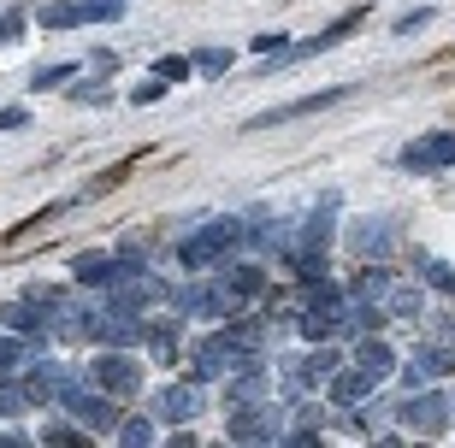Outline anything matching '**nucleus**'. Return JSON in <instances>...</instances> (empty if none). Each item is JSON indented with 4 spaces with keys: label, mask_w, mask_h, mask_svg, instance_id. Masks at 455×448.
<instances>
[{
    "label": "nucleus",
    "mask_w": 455,
    "mask_h": 448,
    "mask_svg": "<svg viewBox=\"0 0 455 448\" xmlns=\"http://www.w3.org/2000/svg\"><path fill=\"white\" fill-rule=\"evenodd\" d=\"M243 248V218H196L184 231V242H178V266L184 271H213L225 260V254Z\"/></svg>",
    "instance_id": "obj_1"
},
{
    "label": "nucleus",
    "mask_w": 455,
    "mask_h": 448,
    "mask_svg": "<svg viewBox=\"0 0 455 448\" xmlns=\"http://www.w3.org/2000/svg\"><path fill=\"white\" fill-rule=\"evenodd\" d=\"M60 413H71L84 431L95 436H113L118 431V419H124V407H118L113 389H101V383H89L84 372H71V383L60 389Z\"/></svg>",
    "instance_id": "obj_2"
},
{
    "label": "nucleus",
    "mask_w": 455,
    "mask_h": 448,
    "mask_svg": "<svg viewBox=\"0 0 455 448\" xmlns=\"http://www.w3.org/2000/svg\"><path fill=\"white\" fill-rule=\"evenodd\" d=\"M84 342L95 349H142V313L124 307V301L101 295L84 307Z\"/></svg>",
    "instance_id": "obj_3"
},
{
    "label": "nucleus",
    "mask_w": 455,
    "mask_h": 448,
    "mask_svg": "<svg viewBox=\"0 0 455 448\" xmlns=\"http://www.w3.org/2000/svg\"><path fill=\"white\" fill-rule=\"evenodd\" d=\"M166 313H178L189 325V318H207V325H220V318H236L243 307H236L231 295H225V283H202V271H189L184 283H172V307Z\"/></svg>",
    "instance_id": "obj_4"
},
{
    "label": "nucleus",
    "mask_w": 455,
    "mask_h": 448,
    "mask_svg": "<svg viewBox=\"0 0 455 448\" xmlns=\"http://www.w3.org/2000/svg\"><path fill=\"white\" fill-rule=\"evenodd\" d=\"M89 383H101V389H113L118 401L142 396V378H148V360H142V349H95V360L84 365Z\"/></svg>",
    "instance_id": "obj_5"
},
{
    "label": "nucleus",
    "mask_w": 455,
    "mask_h": 448,
    "mask_svg": "<svg viewBox=\"0 0 455 448\" xmlns=\"http://www.w3.org/2000/svg\"><path fill=\"white\" fill-rule=\"evenodd\" d=\"M390 413H396V425L414 431V436H443V431H450V419H455V407H450V389L420 383V389H408Z\"/></svg>",
    "instance_id": "obj_6"
},
{
    "label": "nucleus",
    "mask_w": 455,
    "mask_h": 448,
    "mask_svg": "<svg viewBox=\"0 0 455 448\" xmlns=\"http://www.w3.org/2000/svg\"><path fill=\"white\" fill-rule=\"evenodd\" d=\"M148 413L160 419V425H196V419L207 413V383H196V378L160 383V389L148 396Z\"/></svg>",
    "instance_id": "obj_7"
},
{
    "label": "nucleus",
    "mask_w": 455,
    "mask_h": 448,
    "mask_svg": "<svg viewBox=\"0 0 455 448\" xmlns=\"http://www.w3.org/2000/svg\"><path fill=\"white\" fill-rule=\"evenodd\" d=\"M213 278L225 283V295H231L236 307H254V301H260V295L272 289L267 260H254V254H243V248H236V254H225L220 266H213Z\"/></svg>",
    "instance_id": "obj_8"
},
{
    "label": "nucleus",
    "mask_w": 455,
    "mask_h": 448,
    "mask_svg": "<svg viewBox=\"0 0 455 448\" xmlns=\"http://www.w3.org/2000/svg\"><path fill=\"white\" fill-rule=\"evenodd\" d=\"M396 378H403V389H420V383H443V378H455V349L420 331V349H414L403 365H396Z\"/></svg>",
    "instance_id": "obj_9"
},
{
    "label": "nucleus",
    "mask_w": 455,
    "mask_h": 448,
    "mask_svg": "<svg viewBox=\"0 0 455 448\" xmlns=\"http://www.w3.org/2000/svg\"><path fill=\"white\" fill-rule=\"evenodd\" d=\"M18 383H24V396H30V413H36V407H60V389L71 383V365L53 360L48 349H36L30 365L18 372Z\"/></svg>",
    "instance_id": "obj_10"
},
{
    "label": "nucleus",
    "mask_w": 455,
    "mask_h": 448,
    "mask_svg": "<svg viewBox=\"0 0 455 448\" xmlns=\"http://www.w3.org/2000/svg\"><path fill=\"white\" fill-rule=\"evenodd\" d=\"M355 95V83H338V89H314V95L302 100H284V106H267V113H254L243 130H272V124H296V118H314V113H331V106H343V100Z\"/></svg>",
    "instance_id": "obj_11"
},
{
    "label": "nucleus",
    "mask_w": 455,
    "mask_h": 448,
    "mask_svg": "<svg viewBox=\"0 0 455 448\" xmlns=\"http://www.w3.org/2000/svg\"><path fill=\"white\" fill-rule=\"evenodd\" d=\"M396 171H408V177H426V171H455V130L414 136V142L396 153Z\"/></svg>",
    "instance_id": "obj_12"
},
{
    "label": "nucleus",
    "mask_w": 455,
    "mask_h": 448,
    "mask_svg": "<svg viewBox=\"0 0 455 448\" xmlns=\"http://www.w3.org/2000/svg\"><path fill=\"white\" fill-rule=\"evenodd\" d=\"M403 248V236H396V224L390 218H355L349 224V254L361 260V266H379V260H390V254Z\"/></svg>",
    "instance_id": "obj_13"
},
{
    "label": "nucleus",
    "mask_w": 455,
    "mask_h": 448,
    "mask_svg": "<svg viewBox=\"0 0 455 448\" xmlns=\"http://www.w3.org/2000/svg\"><path fill=\"white\" fill-rule=\"evenodd\" d=\"M338 207H343V195H338V189H325V195L314 200V213L296 218V248H302V254H331V236H338Z\"/></svg>",
    "instance_id": "obj_14"
},
{
    "label": "nucleus",
    "mask_w": 455,
    "mask_h": 448,
    "mask_svg": "<svg viewBox=\"0 0 455 448\" xmlns=\"http://www.w3.org/2000/svg\"><path fill=\"white\" fill-rule=\"evenodd\" d=\"M107 295L124 301V307H136V313H166L172 307V283L154 278V271H131V278H118Z\"/></svg>",
    "instance_id": "obj_15"
},
{
    "label": "nucleus",
    "mask_w": 455,
    "mask_h": 448,
    "mask_svg": "<svg viewBox=\"0 0 455 448\" xmlns=\"http://www.w3.org/2000/svg\"><path fill=\"white\" fill-rule=\"evenodd\" d=\"M142 354H148V365H184V318H142Z\"/></svg>",
    "instance_id": "obj_16"
},
{
    "label": "nucleus",
    "mask_w": 455,
    "mask_h": 448,
    "mask_svg": "<svg viewBox=\"0 0 455 448\" xmlns=\"http://www.w3.org/2000/svg\"><path fill=\"white\" fill-rule=\"evenodd\" d=\"M349 365H361L372 383H390V378H396V365H403V354L390 349L385 331H367V336H355V342H349Z\"/></svg>",
    "instance_id": "obj_17"
},
{
    "label": "nucleus",
    "mask_w": 455,
    "mask_h": 448,
    "mask_svg": "<svg viewBox=\"0 0 455 448\" xmlns=\"http://www.w3.org/2000/svg\"><path fill=\"white\" fill-rule=\"evenodd\" d=\"M361 24H367V6H349V12H343V18H331V24H325L320 35H307V42H290V66H302V59H320L325 48L349 42V35L361 30Z\"/></svg>",
    "instance_id": "obj_18"
},
{
    "label": "nucleus",
    "mask_w": 455,
    "mask_h": 448,
    "mask_svg": "<svg viewBox=\"0 0 455 448\" xmlns=\"http://www.w3.org/2000/svg\"><path fill=\"white\" fill-rule=\"evenodd\" d=\"M267 396H272V372L267 365H236V372H225V413H236V407H260Z\"/></svg>",
    "instance_id": "obj_19"
},
{
    "label": "nucleus",
    "mask_w": 455,
    "mask_h": 448,
    "mask_svg": "<svg viewBox=\"0 0 455 448\" xmlns=\"http://www.w3.org/2000/svg\"><path fill=\"white\" fill-rule=\"evenodd\" d=\"M320 389H325V401H331V413H338V407H355V401H367V396H379V383H372L361 365H349V360H343Z\"/></svg>",
    "instance_id": "obj_20"
},
{
    "label": "nucleus",
    "mask_w": 455,
    "mask_h": 448,
    "mask_svg": "<svg viewBox=\"0 0 455 448\" xmlns=\"http://www.w3.org/2000/svg\"><path fill=\"white\" fill-rule=\"evenodd\" d=\"M118 278H124V271H118V260H113V254H101V248H84L77 260H71V283H77V289H95V295H107Z\"/></svg>",
    "instance_id": "obj_21"
},
{
    "label": "nucleus",
    "mask_w": 455,
    "mask_h": 448,
    "mask_svg": "<svg viewBox=\"0 0 455 448\" xmlns=\"http://www.w3.org/2000/svg\"><path fill=\"white\" fill-rule=\"evenodd\" d=\"M0 331H18V336H30V342H48V307H36L30 295L0 301Z\"/></svg>",
    "instance_id": "obj_22"
},
{
    "label": "nucleus",
    "mask_w": 455,
    "mask_h": 448,
    "mask_svg": "<svg viewBox=\"0 0 455 448\" xmlns=\"http://www.w3.org/2000/svg\"><path fill=\"white\" fill-rule=\"evenodd\" d=\"M77 200H84V195H60V200H48V207H36V213L24 218V224H18L12 236H0V248H24V242H30V236L53 231V224H60V218H66L71 207H77Z\"/></svg>",
    "instance_id": "obj_23"
},
{
    "label": "nucleus",
    "mask_w": 455,
    "mask_h": 448,
    "mask_svg": "<svg viewBox=\"0 0 455 448\" xmlns=\"http://www.w3.org/2000/svg\"><path fill=\"white\" fill-rule=\"evenodd\" d=\"M385 313L390 318H403V325H420L432 307H426V283L414 278V283H390V295H385Z\"/></svg>",
    "instance_id": "obj_24"
},
{
    "label": "nucleus",
    "mask_w": 455,
    "mask_h": 448,
    "mask_svg": "<svg viewBox=\"0 0 455 448\" xmlns=\"http://www.w3.org/2000/svg\"><path fill=\"white\" fill-rule=\"evenodd\" d=\"M189 378L196 383H207V389H213V383H225V372H231V360H225L220 349H213V342H207V336H196V342H189Z\"/></svg>",
    "instance_id": "obj_25"
},
{
    "label": "nucleus",
    "mask_w": 455,
    "mask_h": 448,
    "mask_svg": "<svg viewBox=\"0 0 455 448\" xmlns=\"http://www.w3.org/2000/svg\"><path fill=\"white\" fill-rule=\"evenodd\" d=\"M343 360H349V349H343V342H307V349H302V372H307V383H314V389H320V383L331 378Z\"/></svg>",
    "instance_id": "obj_26"
},
{
    "label": "nucleus",
    "mask_w": 455,
    "mask_h": 448,
    "mask_svg": "<svg viewBox=\"0 0 455 448\" xmlns=\"http://www.w3.org/2000/svg\"><path fill=\"white\" fill-rule=\"evenodd\" d=\"M390 283H396V278H390V271H385V260H379V266H361L349 283H343V289H349V301H372V307H385Z\"/></svg>",
    "instance_id": "obj_27"
},
{
    "label": "nucleus",
    "mask_w": 455,
    "mask_h": 448,
    "mask_svg": "<svg viewBox=\"0 0 455 448\" xmlns=\"http://www.w3.org/2000/svg\"><path fill=\"white\" fill-rule=\"evenodd\" d=\"M36 24H42L48 35L84 30V0H48V6H36Z\"/></svg>",
    "instance_id": "obj_28"
},
{
    "label": "nucleus",
    "mask_w": 455,
    "mask_h": 448,
    "mask_svg": "<svg viewBox=\"0 0 455 448\" xmlns=\"http://www.w3.org/2000/svg\"><path fill=\"white\" fill-rule=\"evenodd\" d=\"M36 349H48V342H30V336H18V331H0V378H18V372L30 365Z\"/></svg>",
    "instance_id": "obj_29"
},
{
    "label": "nucleus",
    "mask_w": 455,
    "mask_h": 448,
    "mask_svg": "<svg viewBox=\"0 0 455 448\" xmlns=\"http://www.w3.org/2000/svg\"><path fill=\"white\" fill-rule=\"evenodd\" d=\"M36 443H48V448H89V443H95V431H84V425L66 413V419H48V425L36 431Z\"/></svg>",
    "instance_id": "obj_30"
},
{
    "label": "nucleus",
    "mask_w": 455,
    "mask_h": 448,
    "mask_svg": "<svg viewBox=\"0 0 455 448\" xmlns=\"http://www.w3.org/2000/svg\"><path fill=\"white\" fill-rule=\"evenodd\" d=\"M414 278H420L432 295L455 301V266H450V260H438V254H420V260H414Z\"/></svg>",
    "instance_id": "obj_31"
},
{
    "label": "nucleus",
    "mask_w": 455,
    "mask_h": 448,
    "mask_svg": "<svg viewBox=\"0 0 455 448\" xmlns=\"http://www.w3.org/2000/svg\"><path fill=\"white\" fill-rule=\"evenodd\" d=\"M77 71H84L77 59H53V66H36L30 77H24V89H30V95H53V89H66Z\"/></svg>",
    "instance_id": "obj_32"
},
{
    "label": "nucleus",
    "mask_w": 455,
    "mask_h": 448,
    "mask_svg": "<svg viewBox=\"0 0 455 448\" xmlns=\"http://www.w3.org/2000/svg\"><path fill=\"white\" fill-rule=\"evenodd\" d=\"M113 436L124 448H148V443H160V419H154V413H124Z\"/></svg>",
    "instance_id": "obj_33"
},
{
    "label": "nucleus",
    "mask_w": 455,
    "mask_h": 448,
    "mask_svg": "<svg viewBox=\"0 0 455 448\" xmlns=\"http://www.w3.org/2000/svg\"><path fill=\"white\" fill-rule=\"evenodd\" d=\"M148 236H124V242H118L113 248V260H118V271H124V278H131V271H148Z\"/></svg>",
    "instance_id": "obj_34"
},
{
    "label": "nucleus",
    "mask_w": 455,
    "mask_h": 448,
    "mask_svg": "<svg viewBox=\"0 0 455 448\" xmlns=\"http://www.w3.org/2000/svg\"><path fill=\"white\" fill-rule=\"evenodd\" d=\"M30 413V396H24V383L18 378H0V419L12 425V419H24Z\"/></svg>",
    "instance_id": "obj_35"
},
{
    "label": "nucleus",
    "mask_w": 455,
    "mask_h": 448,
    "mask_svg": "<svg viewBox=\"0 0 455 448\" xmlns=\"http://www.w3.org/2000/svg\"><path fill=\"white\" fill-rule=\"evenodd\" d=\"M189 59H196V77H225L236 66L231 48H202V53H189Z\"/></svg>",
    "instance_id": "obj_36"
},
{
    "label": "nucleus",
    "mask_w": 455,
    "mask_h": 448,
    "mask_svg": "<svg viewBox=\"0 0 455 448\" xmlns=\"http://www.w3.org/2000/svg\"><path fill=\"white\" fill-rule=\"evenodd\" d=\"M154 77H166V83H189V77H196V59H189V53H160V59H154Z\"/></svg>",
    "instance_id": "obj_37"
},
{
    "label": "nucleus",
    "mask_w": 455,
    "mask_h": 448,
    "mask_svg": "<svg viewBox=\"0 0 455 448\" xmlns=\"http://www.w3.org/2000/svg\"><path fill=\"white\" fill-rule=\"evenodd\" d=\"M24 24H36V12L30 6H0V42H24Z\"/></svg>",
    "instance_id": "obj_38"
},
{
    "label": "nucleus",
    "mask_w": 455,
    "mask_h": 448,
    "mask_svg": "<svg viewBox=\"0 0 455 448\" xmlns=\"http://www.w3.org/2000/svg\"><path fill=\"white\" fill-rule=\"evenodd\" d=\"M66 100L71 106H107L113 89H107V77H95V83H66Z\"/></svg>",
    "instance_id": "obj_39"
},
{
    "label": "nucleus",
    "mask_w": 455,
    "mask_h": 448,
    "mask_svg": "<svg viewBox=\"0 0 455 448\" xmlns=\"http://www.w3.org/2000/svg\"><path fill=\"white\" fill-rule=\"evenodd\" d=\"M432 18H438V6H432V0H426V6H408V12L396 18V24H390V35H420L426 24H432Z\"/></svg>",
    "instance_id": "obj_40"
},
{
    "label": "nucleus",
    "mask_w": 455,
    "mask_h": 448,
    "mask_svg": "<svg viewBox=\"0 0 455 448\" xmlns=\"http://www.w3.org/2000/svg\"><path fill=\"white\" fill-rule=\"evenodd\" d=\"M124 0H84V24H118Z\"/></svg>",
    "instance_id": "obj_41"
},
{
    "label": "nucleus",
    "mask_w": 455,
    "mask_h": 448,
    "mask_svg": "<svg viewBox=\"0 0 455 448\" xmlns=\"http://www.w3.org/2000/svg\"><path fill=\"white\" fill-rule=\"evenodd\" d=\"M166 77H154V71H148V83H136L131 89V106H160V100H166Z\"/></svg>",
    "instance_id": "obj_42"
},
{
    "label": "nucleus",
    "mask_w": 455,
    "mask_h": 448,
    "mask_svg": "<svg viewBox=\"0 0 455 448\" xmlns=\"http://www.w3.org/2000/svg\"><path fill=\"white\" fill-rule=\"evenodd\" d=\"M284 448H320L325 443V431L320 425H284V436H278Z\"/></svg>",
    "instance_id": "obj_43"
},
{
    "label": "nucleus",
    "mask_w": 455,
    "mask_h": 448,
    "mask_svg": "<svg viewBox=\"0 0 455 448\" xmlns=\"http://www.w3.org/2000/svg\"><path fill=\"white\" fill-rule=\"evenodd\" d=\"M0 130H6V136L30 130V106H18V100H12V106H0Z\"/></svg>",
    "instance_id": "obj_44"
},
{
    "label": "nucleus",
    "mask_w": 455,
    "mask_h": 448,
    "mask_svg": "<svg viewBox=\"0 0 455 448\" xmlns=\"http://www.w3.org/2000/svg\"><path fill=\"white\" fill-rule=\"evenodd\" d=\"M249 48H254V53H290V35H284V30H260Z\"/></svg>",
    "instance_id": "obj_45"
},
{
    "label": "nucleus",
    "mask_w": 455,
    "mask_h": 448,
    "mask_svg": "<svg viewBox=\"0 0 455 448\" xmlns=\"http://www.w3.org/2000/svg\"><path fill=\"white\" fill-rule=\"evenodd\" d=\"M89 71H95V77H113V71H118V53L113 48H95V53H89Z\"/></svg>",
    "instance_id": "obj_46"
},
{
    "label": "nucleus",
    "mask_w": 455,
    "mask_h": 448,
    "mask_svg": "<svg viewBox=\"0 0 455 448\" xmlns=\"http://www.w3.org/2000/svg\"><path fill=\"white\" fill-rule=\"evenodd\" d=\"M450 407H455V396H450Z\"/></svg>",
    "instance_id": "obj_47"
}]
</instances>
